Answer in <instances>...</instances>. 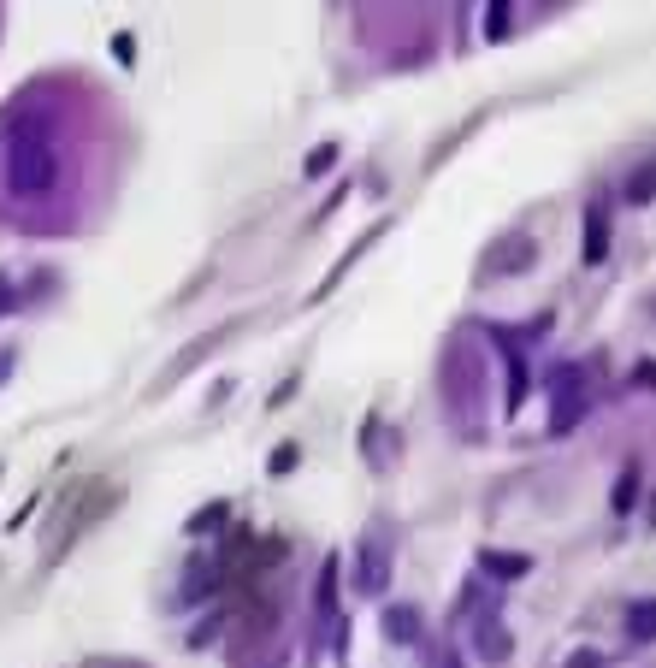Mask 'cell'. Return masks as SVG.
<instances>
[{"label": "cell", "instance_id": "cell-2", "mask_svg": "<svg viewBox=\"0 0 656 668\" xmlns=\"http://www.w3.org/2000/svg\"><path fill=\"white\" fill-rule=\"evenodd\" d=\"M633 633H639V639H651V633H656V603L633 609Z\"/></svg>", "mask_w": 656, "mask_h": 668}, {"label": "cell", "instance_id": "cell-1", "mask_svg": "<svg viewBox=\"0 0 656 668\" xmlns=\"http://www.w3.org/2000/svg\"><path fill=\"white\" fill-rule=\"evenodd\" d=\"M54 172H60L54 148L36 136V125H24V136H18L12 154H6V184H12V196H42V190L54 184Z\"/></svg>", "mask_w": 656, "mask_h": 668}]
</instances>
